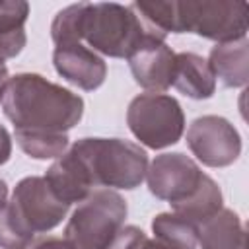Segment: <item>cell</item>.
Segmentation results:
<instances>
[{"label":"cell","instance_id":"1","mask_svg":"<svg viewBox=\"0 0 249 249\" xmlns=\"http://www.w3.org/2000/svg\"><path fill=\"white\" fill-rule=\"evenodd\" d=\"M2 113L21 132L66 134L84 115V99L35 72H21L8 80Z\"/></svg>","mask_w":249,"mask_h":249},{"label":"cell","instance_id":"2","mask_svg":"<svg viewBox=\"0 0 249 249\" xmlns=\"http://www.w3.org/2000/svg\"><path fill=\"white\" fill-rule=\"evenodd\" d=\"M45 177H23L0 212V249H25L37 233L54 230L68 214Z\"/></svg>","mask_w":249,"mask_h":249},{"label":"cell","instance_id":"3","mask_svg":"<svg viewBox=\"0 0 249 249\" xmlns=\"http://www.w3.org/2000/svg\"><path fill=\"white\" fill-rule=\"evenodd\" d=\"M82 41L93 53L111 58H128L148 43L165 41V33L148 23L132 4L86 2Z\"/></svg>","mask_w":249,"mask_h":249},{"label":"cell","instance_id":"4","mask_svg":"<svg viewBox=\"0 0 249 249\" xmlns=\"http://www.w3.org/2000/svg\"><path fill=\"white\" fill-rule=\"evenodd\" d=\"M70 152L86 167L93 189L132 191L146 179L148 154L130 140L80 138L70 146Z\"/></svg>","mask_w":249,"mask_h":249},{"label":"cell","instance_id":"5","mask_svg":"<svg viewBox=\"0 0 249 249\" xmlns=\"http://www.w3.org/2000/svg\"><path fill=\"white\" fill-rule=\"evenodd\" d=\"M126 214V200L117 191L97 187L74 208L62 239L70 249H109Z\"/></svg>","mask_w":249,"mask_h":249},{"label":"cell","instance_id":"6","mask_svg":"<svg viewBox=\"0 0 249 249\" xmlns=\"http://www.w3.org/2000/svg\"><path fill=\"white\" fill-rule=\"evenodd\" d=\"M173 33H195L218 43L247 35V4L237 0H173Z\"/></svg>","mask_w":249,"mask_h":249},{"label":"cell","instance_id":"7","mask_svg":"<svg viewBox=\"0 0 249 249\" xmlns=\"http://www.w3.org/2000/svg\"><path fill=\"white\" fill-rule=\"evenodd\" d=\"M126 124L140 144L152 150L173 146L185 132V113L167 93H140L126 109Z\"/></svg>","mask_w":249,"mask_h":249},{"label":"cell","instance_id":"8","mask_svg":"<svg viewBox=\"0 0 249 249\" xmlns=\"http://www.w3.org/2000/svg\"><path fill=\"white\" fill-rule=\"evenodd\" d=\"M187 146L202 165L228 167L241 154V136L228 119L204 115L189 124Z\"/></svg>","mask_w":249,"mask_h":249},{"label":"cell","instance_id":"9","mask_svg":"<svg viewBox=\"0 0 249 249\" xmlns=\"http://www.w3.org/2000/svg\"><path fill=\"white\" fill-rule=\"evenodd\" d=\"M206 173L198 167L195 160L181 152H167L154 158L146 171V181L150 193L167 200L171 206L187 200L202 183Z\"/></svg>","mask_w":249,"mask_h":249},{"label":"cell","instance_id":"10","mask_svg":"<svg viewBox=\"0 0 249 249\" xmlns=\"http://www.w3.org/2000/svg\"><path fill=\"white\" fill-rule=\"evenodd\" d=\"M53 64L58 76L84 91H93L101 88L107 78L105 60L82 43L54 47Z\"/></svg>","mask_w":249,"mask_h":249},{"label":"cell","instance_id":"11","mask_svg":"<svg viewBox=\"0 0 249 249\" xmlns=\"http://www.w3.org/2000/svg\"><path fill=\"white\" fill-rule=\"evenodd\" d=\"M128 68L134 82L148 93H161L173 84L175 53L165 41H156L140 47L128 58Z\"/></svg>","mask_w":249,"mask_h":249},{"label":"cell","instance_id":"12","mask_svg":"<svg viewBox=\"0 0 249 249\" xmlns=\"http://www.w3.org/2000/svg\"><path fill=\"white\" fill-rule=\"evenodd\" d=\"M43 177L49 183L51 191L68 206L80 204L93 191V185L89 181L86 167L70 152V148L51 163V167Z\"/></svg>","mask_w":249,"mask_h":249},{"label":"cell","instance_id":"13","mask_svg":"<svg viewBox=\"0 0 249 249\" xmlns=\"http://www.w3.org/2000/svg\"><path fill=\"white\" fill-rule=\"evenodd\" d=\"M208 66L214 78L226 88H245L249 82V41L239 39L231 43H218L210 49Z\"/></svg>","mask_w":249,"mask_h":249},{"label":"cell","instance_id":"14","mask_svg":"<svg viewBox=\"0 0 249 249\" xmlns=\"http://www.w3.org/2000/svg\"><path fill=\"white\" fill-rule=\"evenodd\" d=\"M171 86L191 99H208L216 91V78L206 58L195 53H175Z\"/></svg>","mask_w":249,"mask_h":249},{"label":"cell","instance_id":"15","mask_svg":"<svg viewBox=\"0 0 249 249\" xmlns=\"http://www.w3.org/2000/svg\"><path fill=\"white\" fill-rule=\"evenodd\" d=\"M200 249H247V233L239 216L222 208L206 222L198 224Z\"/></svg>","mask_w":249,"mask_h":249},{"label":"cell","instance_id":"16","mask_svg":"<svg viewBox=\"0 0 249 249\" xmlns=\"http://www.w3.org/2000/svg\"><path fill=\"white\" fill-rule=\"evenodd\" d=\"M29 4L23 0H0V60L16 58L25 43Z\"/></svg>","mask_w":249,"mask_h":249},{"label":"cell","instance_id":"17","mask_svg":"<svg viewBox=\"0 0 249 249\" xmlns=\"http://www.w3.org/2000/svg\"><path fill=\"white\" fill-rule=\"evenodd\" d=\"M171 208L175 214H179V216H183V218H187L198 226L224 208V196H222L218 183L210 175H204L198 189L187 200L177 202Z\"/></svg>","mask_w":249,"mask_h":249},{"label":"cell","instance_id":"18","mask_svg":"<svg viewBox=\"0 0 249 249\" xmlns=\"http://www.w3.org/2000/svg\"><path fill=\"white\" fill-rule=\"evenodd\" d=\"M154 237L175 249L198 247V226L175 212H161L152 220Z\"/></svg>","mask_w":249,"mask_h":249},{"label":"cell","instance_id":"19","mask_svg":"<svg viewBox=\"0 0 249 249\" xmlns=\"http://www.w3.org/2000/svg\"><path fill=\"white\" fill-rule=\"evenodd\" d=\"M18 146L35 160H56L68 150V134L51 132H14Z\"/></svg>","mask_w":249,"mask_h":249},{"label":"cell","instance_id":"20","mask_svg":"<svg viewBox=\"0 0 249 249\" xmlns=\"http://www.w3.org/2000/svg\"><path fill=\"white\" fill-rule=\"evenodd\" d=\"M84 8H86V2H78V4H70L62 8L60 12H56L51 23V39L54 47L82 43Z\"/></svg>","mask_w":249,"mask_h":249},{"label":"cell","instance_id":"21","mask_svg":"<svg viewBox=\"0 0 249 249\" xmlns=\"http://www.w3.org/2000/svg\"><path fill=\"white\" fill-rule=\"evenodd\" d=\"M109 249H175L171 245H165L160 239H150L140 228L136 226H123Z\"/></svg>","mask_w":249,"mask_h":249},{"label":"cell","instance_id":"22","mask_svg":"<svg viewBox=\"0 0 249 249\" xmlns=\"http://www.w3.org/2000/svg\"><path fill=\"white\" fill-rule=\"evenodd\" d=\"M25 249H70L68 243L60 237H43L39 241H33L29 247Z\"/></svg>","mask_w":249,"mask_h":249},{"label":"cell","instance_id":"23","mask_svg":"<svg viewBox=\"0 0 249 249\" xmlns=\"http://www.w3.org/2000/svg\"><path fill=\"white\" fill-rule=\"evenodd\" d=\"M12 156V136L6 126L0 124V165H4Z\"/></svg>","mask_w":249,"mask_h":249},{"label":"cell","instance_id":"24","mask_svg":"<svg viewBox=\"0 0 249 249\" xmlns=\"http://www.w3.org/2000/svg\"><path fill=\"white\" fill-rule=\"evenodd\" d=\"M8 80H10V74H8V66L4 64V60H0V103H2V97H4V91H6Z\"/></svg>","mask_w":249,"mask_h":249},{"label":"cell","instance_id":"25","mask_svg":"<svg viewBox=\"0 0 249 249\" xmlns=\"http://www.w3.org/2000/svg\"><path fill=\"white\" fill-rule=\"evenodd\" d=\"M6 202H8V185L4 179H0V212L6 206Z\"/></svg>","mask_w":249,"mask_h":249}]
</instances>
